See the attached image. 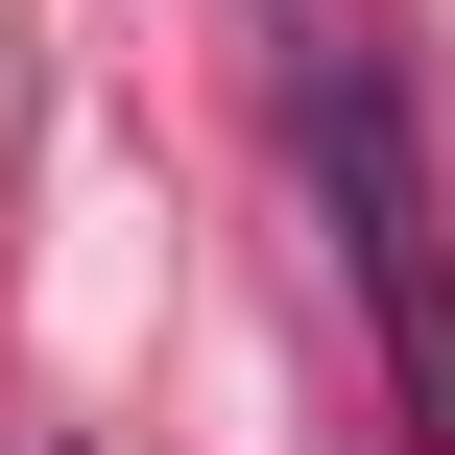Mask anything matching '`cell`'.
Wrapping results in <instances>:
<instances>
[{"label":"cell","instance_id":"cell-1","mask_svg":"<svg viewBox=\"0 0 455 455\" xmlns=\"http://www.w3.org/2000/svg\"><path fill=\"white\" fill-rule=\"evenodd\" d=\"M288 168H312L336 288H360V336H384V384H408V455H455V216H432V120H408V72H384L360 24L288 48Z\"/></svg>","mask_w":455,"mask_h":455}]
</instances>
